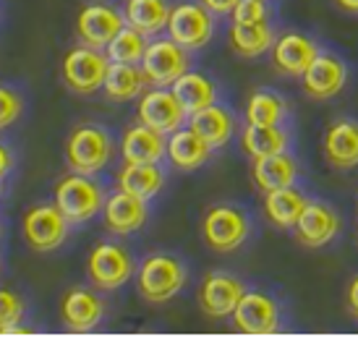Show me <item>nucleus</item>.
<instances>
[{"label":"nucleus","instance_id":"1","mask_svg":"<svg viewBox=\"0 0 358 337\" xmlns=\"http://www.w3.org/2000/svg\"><path fill=\"white\" fill-rule=\"evenodd\" d=\"M189 282V267L173 254H150L136 267V288L147 303H168Z\"/></svg>","mask_w":358,"mask_h":337},{"label":"nucleus","instance_id":"2","mask_svg":"<svg viewBox=\"0 0 358 337\" xmlns=\"http://www.w3.org/2000/svg\"><path fill=\"white\" fill-rule=\"evenodd\" d=\"M113 155H115V141L110 131L97 123H81L66 139V162L73 173L97 175L113 162Z\"/></svg>","mask_w":358,"mask_h":337},{"label":"nucleus","instance_id":"3","mask_svg":"<svg viewBox=\"0 0 358 337\" xmlns=\"http://www.w3.org/2000/svg\"><path fill=\"white\" fill-rule=\"evenodd\" d=\"M105 189L94 175L84 173H69L55 183V207L66 215L71 225H81L97 217L105 207Z\"/></svg>","mask_w":358,"mask_h":337},{"label":"nucleus","instance_id":"4","mask_svg":"<svg viewBox=\"0 0 358 337\" xmlns=\"http://www.w3.org/2000/svg\"><path fill=\"white\" fill-rule=\"evenodd\" d=\"M251 236V217L236 204H215L201 217V238L217 254L238 251Z\"/></svg>","mask_w":358,"mask_h":337},{"label":"nucleus","instance_id":"5","mask_svg":"<svg viewBox=\"0 0 358 337\" xmlns=\"http://www.w3.org/2000/svg\"><path fill=\"white\" fill-rule=\"evenodd\" d=\"M87 272L94 288L110 293V290L123 288L131 278H136V261L126 246H120L115 241H100L90 251Z\"/></svg>","mask_w":358,"mask_h":337},{"label":"nucleus","instance_id":"6","mask_svg":"<svg viewBox=\"0 0 358 337\" xmlns=\"http://www.w3.org/2000/svg\"><path fill=\"white\" fill-rule=\"evenodd\" d=\"M21 233L24 241L31 251L37 254H50L58 251L71 233V222L66 220V215L52 204H34V207L24 215L21 222Z\"/></svg>","mask_w":358,"mask_h":337},{"label":"nucleus","instance_id":"7","mask_svg":"<svg viewBox=\"0 0 358 337\" xmlns=\"http://www.w3.org/2000/svg\"><path fill=\"white\" fill-rule=\"evenodd\" d=\"M168 37L183 45L186 50H201L207 48L209 40L215 37V13L204 6V3H194V0H186V3H178L173 6L168 19Z\"/></svg>","mask_w":358,"mask_h":337},{"label":"nucleus","instance_id":"8","mask_svg":"<svg viewBox=\"0 0 358 337\" xmlns=\"http://www.w3.org/2000/svg\"><path fill=\"white\" fill-rule=\"evenodd\" d=\"M139 66L152 87H173V81L191 69V50L173 37H157L147 45Z\"/></svg>","mask_w":358,"mask_h":337},{"label":"nucleus","instance_id":"9","mask_svg":"<svg viewBox=\"0 0 358 337\" xmlns=\"http://www.w3.org/2000/svg\"><path fill=\"white\" fill-rule=\"evenodd\" d=\"M108 69L110 58L105 50L81 45V48H73L63 58V81L76 94H94V92L102 89Z\"/></svg>","mask_w":358,"mask_h":337},{"label":"nucleus","instance_id":"10","mask_svg":"<svg viewBox=\"0 0 358 337\" xmlns=\"http://www.w3.org/2000/svg\"><path fill=\"white\" fill-rule=\"evenodd\" d=\"M233 324L241 335L251 337H269L278 335L282 324V311L280 303L269 293L262 290H246L238 306L233 311Z\"/></svg>","mask_w":358,"mask_h":337},{"label":"nucleus","instance_id":"11","mask_svg":"<svg viewBox=\"0 0 358 337\" xmlns=\"http://www.w3.org/2000/svg\"><path fill=\"white\" fill-rule=\"evenodd\" d=\"M136 115H139V123L165 134V136L183 129V123L189 118V113L180 105V99L176 97V92L168 89V87L144 89V94L139 97Z\"/></svg>","mask_w":358,"mask_h":337},{"label":"nucleus","instance_id":"12","mask_svg":"<svg viewBox=\"0 0 358 337\" xmlns=\"http://www.w3.org/2000/svg\"><path fill=\"white\" fill-rule=\"evenodd\" d=\"M243 293H246L243 280L230 275V272L215 269V272L204 275L196 298H199L201 311L209 319H225V317H233V311H236L238 301L243 298Z\"/></svg>","mask_w":358,"mask_h":337},{"label":"nucleus","instance_id":"13","mask_svg":"<svg viewBox=\"0 0 358 337\" xmlns=\"http://www.w3.org/2000/svg\"><path fill=\"white\" fill-rule=\"evenodd\" d=\"M105 311H108L105 298L92 288H73L60 301V322L69 332H76V335L100 327Z\"/></svg>","mask_w":358,"mask_h":337},{"label":"nucleus","instance_id":"14","mask_svg":"<svg viewBox=\"0 0 358 337\" xmlns=\"http://www.w3.org/2000/svg\"><path fill=\"white\" fill-rule=\"evenodd\" d=\"M345 81H348L345 60L332 52H319L314 63L306 69V73L301 76V87L306 92V97L322 102V99L338 97L340 92L345 89Z\"/></svg>","mask_w":358,"mask_h":337},{"label":"nucleus","instance_id":"15","mask_svg":"<svg viewBox=\"0 0 358 337\" xmlns=\"http://www.w3.org/2000/svg\"><path fill=\"white\" fill-rule=\"evenodd\" d=\"M126 27V19L118 8L105 6V3H92L84 6L76 16V34L84 45L90 48L105 50L110 45V40Z\"/></svg>","mask_w":358,"mask_h":337},{"label":"nucleus","instance_id":"16","mask_svg":"<svg viewBox=\"0 0 358 337\" xmlns=\"http://www.w3.org/2000/svg\"><path fill=\"white\" fill-rule=\"evenodd\" d=\"M340 228H343V222H340V215L335 209L324 201H311L308 199L306 209L296 222L293 233H296V241L301 246L322 248L338 238Z\"/></svg>","mask_w":358,"mask_h":337},{"label":"nucleus","instance_id":"17","mask_svg":"<svg viewBox=\"0 0 358 337\" xmlns=\"http://www.w3.org/2000/svg\"><path fill=\"white\" fill-rule=\"evenodd\" d=\"M319 52H322L319 45L311 40L308 34L285 31V34H280L278 40H275V45H272V63H275V69H278L282 76L301 79Z\"/></svg>","mask_w":358,"mask_h":337},{"label":"nucleus","instance_id":"18","mask_svg":"<svg viewBox=\"0 0 358 337\" xmlns=\"http://www.w3.org/2000/svg\"><path fill=\"white\" fill-rule=\"evenodd\" d=\"M102 217L108 225L110 233L115 236H131V233H139L147 220H150V207H147V199H139L126 191H115L105 199V207H102Z\"/></svg>","mask_w":358,"mask_h":337},{"label":"nucleus","instance_id":"19","mask_svg":"<svg viewBox=\"0 0 358 337\" xmlns=\"http://www.w3.org/2000/svg\"><path fill=\"white\" fill-rule=\"evenodd\" d=\"M322 152L329 168L353 170L358 168V120L340 118L324 131Z\"/></svg>","mask_w":358,"mask_h":337},{"label":"nucleus","instance_id":"20","mask_svg":"<svg viewBox=\"0 0 358 337\" xmlns=\"http://www.w3.org/2000/svg\"><path fill=\"white\" fill-rule=\"evenodd\" d=\"M165 147H168L165 134H159L144 123H136L123 131L118 152L123 162H159L165 157Z\"/></svg>","mask_w":358,"mask_h":337},{"label":"nucleus","instance_id":"21","mask_svg":"<svg viewBox=\"0 0 358 337\" xmlns=\"http://www.w3.org/2000/svg\"><path fill=\"white\" fill-rule=\"evenodd\" d=\"M215 149L201 139L194 129H178L176 134L168 136V147H165V157L170 159L173 168L191 173V170L204 168L212 157Z\"/></svg>","mask_w":358,"mask_h":337},{"label":"nucleus","instance_id":"22","mask_svg":"<svg viewBox=\"0 0 358 337\" xmlns=\"http://www.w3.org/2000/svg\"><path fill=\"white\" fill-rule=\"evenodd\" d=\"M189 129H194L212 149H222L236 134V115L225 105H209L189 115Z\"/></svg>","mask_w":358,"mask_h":337},{"label":"nucleus","instance_id":"23","mask_svg":"<svg viewBox=\"0 0 358 337\" xmlns=\"http://www.w3.org/2000/svg\"><path fill=\"white\" fill-rule=\"evenodd\" d=\"M251 178L257 183V189L264 194L275 189H285V186H296L299 180V162L290 152H280V155H269V157H257L251 165Z\"/></svg>","mask_w":358,"mask_h":337},{"label":"nucleus","instance_id":"24","mask_svg":"<svg viewBox=\"0 0 358 337\" xmlns=\"http://www.w3.org/2000/svg\"><path fill=\"white\" fill-rule=\"evenodd\" d=\"M168 183V173L159 162H123L118 173V189L139 199H155Z\"/></svg>","mask_w":358,"mask_h":337},{"label":"nucleus","instance_id":"25","mask_svg":"<svg viewBox=\"0 0 358 337\" xmlns=\"http://www.w3.org/2000/svg\"><path fill=\"white\" fill-rule=\"evenodd\" d=\"M308 204V196L296 186L275 189L264 194V217L280 230H293L303 209Z\"/></svg>","mask_w":358,"mask_h":337},{"label":"nucleus","instance_id":"26","mask_svg":"<svg viewBox=\"0 0 358 337\" xmlns=\"http://www.w3.org/2000/svg\"><path fill=\"white\" fill-rule=\"evenodd\" d=\"M170 89L176 92V97L180 99V105L186 108L189 115L209 108V105H215V102H217V94H220L215 79H209L207 73L194 71V69H189L183 76H178V79L173 81Z\"/></svg>","mask_w":358,"mask_h":337},{"label":"nucleus","instance_id":"27","mask_svg":"<svg viewBox=\"0 0 358 337\" xmlns=\"http://www.w3.org/2000/svg\"><path fill=\"white\" fill-rule=\"evenodd\" d=\"M147 76L139 63H110L102 92L113 102H131L144 94L147 89Z\"/></svg>","mask_w":358,"mask_h":337},{"label":"nucleus","instance_id":"28","mask_svg":"<svg viewBox=\"0 0 358 337\" xmlns=\"http://www.w3.org/2000/svg\"><path fill=\"white\" fill-rule=\"evenodd\" d=\"M275 29L269 21H259V24H230L228 42L233 52L241 58H259L275 45Z\"/></svg>","mask_w":358,"mask_h":337},{"label":"nucleus","instance_id":"29","mask_svg":"<svg viewBox=\"0 0 358 337\" xmlns=\"http://www.w3.org/2000/svg\"><path fill=\"white\" fill-rule=\"evenodd\" d=\"M288 147H290V134L282 129V126H257V123H246V129L241 131V149H243L251 159L288 152Z\"/></svg>","mask_w":358,"mask_h":337},{"label":"nucleus","instance_id":"30","mask_svg":"<svg viewBox=\"0 0 358 337\" xmlns=\"http://www.w3.org/2000/svg\"><path fill=\"white\" fill-rule=\"evenodd\" d=\"M170 10H173V6L168 0H126L123 19L136 31L155 37L168 27Z\"/></svg>","mask_w":358,"mask_h":337},{"label":"nucleus","instance_id":"31","mask_svg":"<svg viewBox=\"0 0 358 337\" xmlns=\"http://www.w3.org/2000/svg\"><path fill=\"white\" fill-rule=\"evenodd\" d=\"M288 118V102L278 92L259 89L246 102V123L257 126H282Z\"/></svg>","mask_w":358,"mask_h":337},{"label":"nucleus","instance_id":"32","mask_svg":"<svg viewBox=\"0 0 358 337\" xmlns=\"http://www.w3.org/2000/svg\"><path fill=\"white\" fill-rule=\"evenodd\" d=\"M147 45H150V37L126 24V27L110 40L105 52H108L110 63H141Z\"/></svg>","mask_w":358,"mask_h":337},{"label":"nucleus","instance_id":"33","mask_svg":"<svg viewBox=\"0 0 358 337\" xmlns=\"http://www.w3.org/2000/svg\"><path fill=\"white\" fill-rule=\"evenodd\" d=\"M27 314V301L10 288H0V332L8 329L10 324L24 322Z\"/></svg>","mask_w":358,"mask_h":337},{"label":"nucleus","instance_id":"34","mask_svg":"<svg viewBox=\"0 0 358 337\" xmlns=\"http://www.w3.org/2000/svg\"><path fill=\"white\" fill-rule=\"evenodd\" d=\"M24 115V94L13 87L0 84V131L10 129Z\"/></svg>","mask_w":358,"mask_h":337},{"label":"nucleus","instance_id":"35","mask_svg":"<svg viewBox=\"0 0 358 337\" xmlns=\"http://www.w3.org/2000/svg\"><path fill=\"white\" fill-rule=\"evenodd\" d=\"M230 16L236 24H259L269 19V6L267 0H238Z\"/></svg>","mask_w":358,"mask_h":337},{"label":"nucleus","instance_id":"36","mask_svg":"<svg viewBox=\"0 0 358 337\" xmlns=\"http://www.w3.org/2000/svg\"><path fill=\"white\" fill-rule=\"evenodd\" d=\"M201 3H204L215 16H228V13H233V8L238 6V0H201Z\"/></svg>","mask_w":358,"mask_h":337},{"label":"nucleus","instance_id":"37","mask_svg":"<svg viewBox=\"0 0 358 337\" xmlns=\"http://www.w3.org/2000/svg\"><path fill=\"white\" fill-rule=\"evenodd\" d=\"M10 170H13V152L0 141V180L6 178Z\"/></svg>","mask_w":358,"mask_h":337},{"label":"nucleus","instance_id":"38","mask_svg":"<svg viewBox=\"0 0 358 337\" xmlns=\"http://www.w3.org/2000/svg\"><path fill=\"white\" fill-rule=\"evenodd\" d=\"M348 308H350V314L358 319V278L350 282V288H348Z\"/></svg>","mask_w":358,"mask_h":337},{"label":"nucleus","instance_id":"39","mask_svg":"<svg viewBox=\"0 0 358 337\" xmlns=\"http://www.w3.org/2000/svg\"><path fill=\"white\" fill-rule=\"evenodd\" d=\"M335 3H338L345 13H356L358 16V0H335Z\"/></svg>","mask_w":358,"mask_h":337},{"label":"nucleus","instance_id":"40","mask_svg":"<svg viewBox=\"0 0 358 337\" xmlns=\"http://www.w3.org/2000/svg\"><path fill=\"white\" fill-rule=\"evenodd\" d=\"M267 3H269V0H267Z\"/></svg>","mask_w":358,"mask_h":337}]
</instances>
